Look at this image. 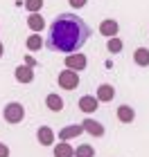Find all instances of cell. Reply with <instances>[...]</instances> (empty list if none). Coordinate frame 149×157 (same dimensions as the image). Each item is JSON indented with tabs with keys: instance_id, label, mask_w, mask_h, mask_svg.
I'll use <instances>...</instances> for the list:
<instances>
[{
	"instance_id": "1",
	"label": "cell",
	"mask_w": 149,
	"mask_h": 157,
	"mask_svg": "<svg viewBox=\"0 0 149 157\" xmlns=\"http://www.w3.org/2000/svg\"><path fill=\"white\" fill-rule=\"evenodd\" d=\"M90 29L84 23V18H79L77 13H59L48 32V40L45 45L52 52H63V54H77L84 47V43L88 40Z\"/></svg>"
},
{
	"instance_id": "2",
	"label": "cell",
	"mask_w": 149,
	"mask_h": 157,
	"mask_svg": "<svg viewBox=\"0 0 149 157\" xmlns=\"http://www.w3.org/2000/svg\"><path fill=\"white\" fill-rule=\"evenodd\" d=\"M5 121L7 124H20V121L25 119V108L20 105L18 101H9L5 105Z\"/></svg>"
},
{
	"instance_id": "3",
	"label": "cell",
	"mask_w": 149,
	"mask_h": 157,
	"mask_svg": "<svg viewBox=\"0 0 149 157\" xmlns=\"http://www.w3.org/2000/svg\"><path fill=\"white\" fill-rule=\"evenodd\" d=\"M56 81H59V85L63 90H75L79 85V74L72 72V70H63V72H59Z\"/></svg>"
},
{
	"instance_id": "4",
	"label": "cell",
	"mask_w": 149,
	"mask_h": 157,
	"mask_svg": "<svg viewBox=\"0 0 149 157\" xmlns=\"http://www.w3.org/2000/svg\"><path fill=\"white\" fill-rule=\"evenodd\" d=\"M86 63H88V59H86L81 52L68 54V56H66V70H72V72H81V70L86 67Z\"/></svg>"
},
{
	"instance_id": "5",
	"label": "cell",
	"mask_w": 149,
	"mask_h": 157,
	"mask_svg": "<svg viewBox=\"0 0 149 157\" xmlns=\"http://www.w3.org/2000/svg\"><path fill=\"white\" fill-rule=\"evenodd\" d=\"M97 108H99L97 97H93V94H84V97L79 99V110L84 112V115H93Z\"/></svg>"
},
{
	"instance_id": "6",
	"label": "cell",
	"mask_w": 149,
	"mask_h": 157,
	"mask_svg": "<svg viewBox=\"0 0 149 157\" xmlns=\"http://www.w3.org/2000/svg\"><path fill=\"white\" fill-rule=\"evenodd\" d=\"M81 128H84V132L90 135V137H104V126L99 124V121H95V119H84Z\"/></svg>"
},
{
	"instance_id": "7",
	"label": "cell",
	"mask_w": 149,
	"mask_h": 157,
	"mask_svg": "<svg viewBox=\"0 0 149 157\" xmlns=\"http://www.w3.org/2000/svg\"><path fill=\"white\" fill-rule=\"evenodd\" d=\"M54 130L50 126H41L39 130H36V139H39V144L41 146H54Z\"/></svg>"
},
{
	"instance_id": "8",
	"label": "cell",
	"mask_w": 149,
	"mask_h": 157,
	"mask_svg": "<svg viewBox=\"0 0 149 157\" xmlns=\"http://www.w3.org/2000/svg\"><path fill=\"white\" fill-rule=\"evenodd\" d=\"M95 97H97L99 103H111L113 97H115V88H113L111 83H102V85L97 88V94H95Z\"/></svg>"
},
{
	"instance_id": "9",
	"label": "cell",
	"mask_w": 149,
	"mask_h": 157,
	"mask_svg": "<svg viewBox=\"0 0 149 157\" xmlns=\"http://www.w3.org/2000/svg\"><path fill=\"white\" fill-rule=\"evenodd\" d=\"M81 132H84L81 124H72V126H66V128H61V130H59V139L61 141H70V139L79 137Z\"/></svg>"
},
{
	"instance_id": "10",
	"label": "cell",
	"mask_w": 149,
	"mask_h": 157,
	"mask_svg": "<svg viewBox=\"0 0 149 157\" xmlns=\"http://www.w3.org/2000/svg\"><path fill=\"white\" fill-rule=\"evenodd\" d=\"M118 32H120V25H118V20H102V25H99V34L106 38H115L118 36Z\"/></svg>"
},
{
	"instance_id": "11",
	"label": "cell",
	"mask_w": 149,
	"mask_h": 157,
	"mask_svg": "<svg viewBox=\"0 0 149 157\" xmlns=\"http://www.w3.org/2000/svg\"><path fill=\"white\" fill-rule=\"evenodd\" d=\"M14 76H16L18 83H32L34 81V70L27 67V65H18L14 70Z\"/></svg>"
},
{
	"instance_id": "12",
	"label": "cell",
	"mask_w": 149,
	"mask_h": 157,
	"mask_svg": "<svg viewBox=\"0 0 149 157\" xmlns=\"http://www.w3.org/2000/svg\"><path fill=\"white\" fill-rule=\"evenodd\" d=\"M27 27H30L34 34H39L41 29H45V20H43V16H41V13H30V16H27Z\"/></svg>"
},
{
	"instance_id": "13",
	"label": "cell",
	"mask_w": 149,
	"mask_h": 157,
	"mask_svg": "<svg viewBox=\"0 0 149 157\" xmlns=\"http://www.w3.org/2000/svg\"><path fill=\"white\" fill-rule=\"evenodd\" d=\"M54 157H75V148L68 141H59L54 144Z\"/></svg>"
},
{
	"instance_id": "14",
	"label": "cell",
	"mask_w": 149,
	"mask_h": 157,
	"mask_svg": "<svg viewBox=\"0 0 149 157\" xmlns=\"http://www.w3.org/2000/svg\"><path fill=\"white\" fill-rule=\"evenodd\" d=\"M45 105H48L52 112H61V110H63V99H61L59 94H54V92H52V94L45 97Z\"/></svg>"
},
{
	"instance_id": "15",
	"label": "cell",
	"mask_w": 149,
	"mask_h": 157,
	"mask_svg": "<svg viewBox=\"0 0 149 157\" xmlns=\"http://www.w3.org/2000/svg\"><path fill=\"white\" fill-rule=\"evenodd\" d=\"M118 119L122 121V124H131V121L136 119V110L129 108V105H120L118 108Z\"/></svg>"
},
{
	"instance_id": "16",
	"label": "cell",
	"mask_w": 149,
	"mask_h": 157,
	"mask_svg": "<svg viewBox=\"0 0 149 157\" xmlns=\"http://www.w3.org/2000/svg\"><path fill=\"white\" fill-rule=\"evenodd\" d=\"M133 61H136V65L147 67L149 65V49L147 47H138L136 52H133Z\"/></svg>"
},
{
	"instance_id": "17",
	"label": "cell",
	"mask_w": 149,
	"mask_h": 157,
	"mask_svg": "<svg viewBox=\"0 0 149 157\" xmlns=\"http://www.w3.org/2000/svg\"><path fill=\"white\" fill-rule=\"evenodd\" d=\"M25 45H27V49H30V52H39V49L43 47L45 43H43V38H41L39 34H32V36L25 40Z\"/></svg>"
},
{
	"instance_id": "18",
	"label": "cell",
	"mask_w": 149,
	"mask_h": 157,
	"mask_svg": "<svg viewBox=\"0 0 149 157\" xmlns=\"http://www.w3.org/2000/svg\"><path fill=\"white\" fill-rule=\"evenodd\" d=\"M75 157H95V148L90 144H81L75 148Z\"/></svg>"
},
{
	"instance_id": "19",
	"label": "cell",
	"mask_w": 149,
	"mask_h": 157,
	"mask_svg": "<svg viewBox=\"0 0 149 157\" xmlns=\"http://www.w3.org/2000/svg\"><path fill=\"white\" fill-rule=\"evenodd\" d=\"M106 49H109L111 54H120V52H122V40H120L118 36H115V38H109V43H106Z\"/></svg>"
},
{
	"instance_id": "20",
	"label": "cell",
	"mask_w": 149,
	"mask_h": 157,
	"mask_svg": "<svg viewBox=\"0 0 149 157\" xmlns=\"http://www.w3.org/2000/svg\"><path fill=\"white\" fill-rule=\"evenodd\" d=\"M25 7H27L30 13H39L43 9V0H25Z\"/></svg>"
},
{
	"instance_id": "21",
	"label": "cell",
	"mask_w": 149,
	"mask_h": 157,
	"mask_svg": "<svg viewBox=\"0 0 149 157\" xmlns=\"http://www.w3.org/2000/svg\"><path fill=\"white\" fill-rule=\"evenodd\" d=\"M88 0H68V5L72 7V9H81V7H86Z\"/></svg>"
},
{
	"instance_id": "22",
	"label": "cell",
	"mask_w": 149,
	"mask_h": 157,
	"mask_svg": "<svg viewBox=\"0 0 149 157\" xmlns=\"http://www.w3.org/2000/svg\"><path fill=\"white\" fill-rule=\"evenodd\" d=\"M0 157H9V146L0 141Z\"/></svg>"
},
{
	"instance_id": "23",
	"label": "cell",
	"mask_w": 149,
	"mask_h": 157,
	"mask_svg": "<svg viewBox=\"0 0 149 157\" xmlns=\"http://www.w3.org/2000/svg\"><path fill=\"white\" fill-rule=\"evenodd\" d=\"M25 65L34 70V65H36V61H34V56H30V54H27V56H25Z\"/></svg>"
},
{
	"instance_id": "24",
	"label": "cell",
	"mask_w": 149,
	"mask_h": 157,
	"mask_svg": "<svg viewBox=\"0 0 149 157\" xmlns=\"http://www.w3.org/2000/svg\"><path fill=\"white\" fill-rule=\"evenodd\" d=\"M2 54H5V47H2V43H0V59H2Z\"/></svg>"
}]
</instances>
